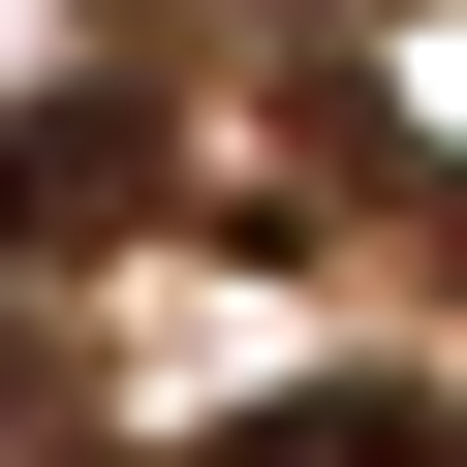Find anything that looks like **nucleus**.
Instances as JSON below:
<instances>
[{
    "label": "nucleus",
    "mask_w": 467,
    "mask_h": 467,
    "mask_svg": "<svg viewBox=\"0 0 467 467\" xmlns=\"http://www.w3.org/2000/svg\"><path fill=\"white\" fill-rule=\"evenodd\" d=\"M218 467H467V374H281Z\"/></svg>",
    "instance_id": "1"
}]
</instances>
